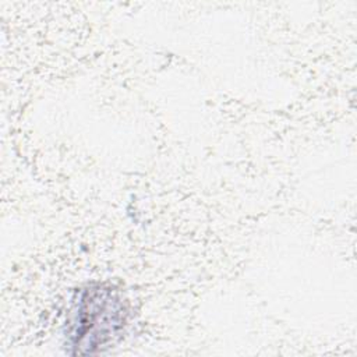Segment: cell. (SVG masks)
Instances as JSON below:
<instances>
[{
	"mask_svg": "<svg viewBox=\"0 0 357 357\" xmlns=\"http://www.w3.org/2000/svg\"><path fill=\"white\" fill-rule=\"evenodd\" d=\"M128 310L112 286L95 284L79 291L74 304L67 339L74 354H93L113 343L124 331Z\"/></svg>",
	"mask_w": 357,
	"mask_h": 357,
	"instance_id": "obj_1",
	"label": "cell"
}]
</instances>
